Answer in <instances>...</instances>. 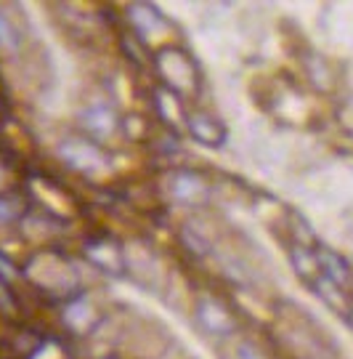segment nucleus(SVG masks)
<instances>
[{
	"mask_svg": "<svg viewBox=\"0 0 353 359\" xmlns=\"http://www.w3.org/2000/svg\"><path fill=\"white\" fill-rule=\"evenodd\" d=\"M157 67L165 80V88L181 93V90H194L197 86V69L191 65L189 56H184L176 48H167L157 56Z\"/></svg>",
	"mask_w": 353,
	"mask_h": 359,
	"instance_id": "nucleus-1",
	"label": "nucleus"
},
{
	"mask_svg": "<svg viewBox=\"0 0 353 359\" xmlns=\"http://www.w3.org/2000/svg\"><path fill=\"white\" fill-rule=\"evenodd\" d=\"M197 322H200V327L205 333L218 335V338L231 335L234 327H237L234 314L221 301H215V298H200L197 301Z\"/></svg>",
	"mask_w": 353,
	"mask_h": 359,
	"instance_id": "nucleus-2",
	"label": "nucleus"
},
{
	"mask_svg": "<svg viewBox=\"0 0 353 359\" xmlns=\"http://www.w3.org/2000/svg\"><path fill=\"white\" fill-rule=\"evenodd\" d=\"M59 154L67 165L83 170V173H93L106 165V154L90 142H64L59 147Z\"/></svg>",
	"mask_w": 353,
	"mask_h": 359,
	"instance_id": "nucleus-3",
	"label": "nucleus"
},
{
	"mask_svg": "<svg viewBox=\"0 0 353 359\" xmlns=\"http://www.w3.org/2000/svg\"><path fill=\"white\" fill-rule=\"evenodd\" d=\"M167 192L181 205H200V203H205V197H207V184L197 173L178 170L167 181Z\"/></svg>",
	"mask_w": 353,
	"mask_h": 359,
	"instance_id": "nucleus-4",
	"label": "nucleus"
},
{
	"mask_svg": "<svg viewBox=\"0 0 353 359\" xmlns=\"http://www.w3.org/2000/svg\"><path fill=\"white\" fill-rule=\"evenodd\" d=\"M186 130L194 142L205 144V147H223L226 144V128L223 123L210 112H191L186 117Z\"/></svg>",
	"mask_w": 353,
	"mask_h": 359,
	"instance_id": "nucleus-5",
	"label": "nucleus"
},
{
	"mask_svg": "<svg viewBox=\"0 0 353 359\" xmlns=\"http://www.w3.org/2000/svg\"><path fill=\"white\" fill-rule=\"evenodd\" d=\"M85 256L104 274H120L125 269V258L120 253V248L114 243H106V240H93L85 245Z\"/></svg>",
	"mask_w": 353,
	"mask_h": 359,
	"instance_id": "nucleus-6",
	"label": "nucleus"
},
{
	"mask_svg": "<svg viewBox=\"0 0 353 359\" xmlns=\"http://www.w3.org/2000/svg\"><path fill=\"white\" fill-rule=\"evenodd\" d=\"M80 123H83V128L88 130V133L99 136V139H106L117 128V117H114V112L106 104H90V107H85L83 115H80Z\"/></svg>",
	"mask_w": 353,
	"mask_h": 359,
	"instance_id": "nucleus-7",
	"label": "nucleus"
},
{
	"mask_svg": "<svg viewBox=\"0 0 353 359\" xmlns=\"http://www.w3.org/2000/svg\"><path fill=\"white\" fill-rule=\"evenodd\" d=\"M316 258H319L321 274H324L332 285H338V287L345 290L348 283H351V266H348V261H345L340 253L329 250V248H319V250H316Z\"/></svg>",
	"mask_w": 353,
	"mask_h": 359,
	"instance_id": "nucleus-8",
	"label": "nucleus"
},
{
	"mask_svg": "<svg viewBox=\"0 0 353 359\" xmlns=\"http://www.w3.org/2000/svg\"><path fill=\"white\" fill-rule=\"evenodd\" d=\"M154 107H157V115H160L162 123L173 126V128L186 126V117L189 115H184V107H181L178 93H173V90H167L162 86L160 90H154Z\"/></svg>",
	"mask_w": 353,
	"mask_h": 359,
	"instance_id": "nucleus-9",
	"label": "nucleus"
},
{
	"mask_svg": "<svg viewBox=\"0 0 353 359\" xmlns=\"http://www.w3.org/2000/svg\"><path fill=\"white\" fill-rule=\"evenodd\" d=\"M290 264L292 269L300 274L305 283L311 285L321 277V269H319V258H316V250H311L308 245H292L290 248Z\"/></svg>",
	"mask_w": 353,
	"mask_h": 359,
	"instance_id": "nucleus-10",
	"label": "nucleus"
},
{
	"mask_svg": "<svg viewBox=\"0 0 353 359\" xmlns=\"http://www.w3.org/2000/svg\"><path fill=\"white\" fill-rule=\"evenodd\" d=\"M130 19H133V25H136V29H139L141 35H154V32H160L165 27L162 16H160V11H154L151 6H146V3H139V6H130Z\"/></svg>",
	"mask_w": 353,
	"mask_h": 359,
	"instance_id": "nucleus-11",
	"label": "nucleus"
},
{
	"mask_svg": "<svg viewBox=\"0 0 353 359\" xmlns=\"http://www.w3.org/2000/svg\"><path fill=\"white\" fill-rule=\"evenodd\" d=\"M22 48V29L13 25L8 13H0V51L16 53Z\"/></svg>",
	"mask_w": 353,
	"mask_h": 359,
	"instance_id": "nucleus-12",
	"label": "nucleus"
},
{
	"mask_svg": "<svg viewBox=\"0 0 353 359\" xmlns=\"http://www.w3.org/2000/svg\"><path fill=\"white\" fill-rule=\"evenodd\" d=\"M181 240H184V245L189 248L194 256H205V253L210 250L207 240H205V237H200L197 231H191V229H184V231H181Z\"/></svg>",
	"mask_w": 353,
	"mask_h": 359,
	"instance_id": "nucleus-13",
	"label": "nucleus"
},
{
	"mask_svg": "<svg viewBox=\"0 0 353 359\" xmlns=\"http://www.w3.org/2000/svg\"><path fill=\"white\" fill-rule=\"evenodd\" d=\"M234 359H265V357L255 344H250V341H240V344L234 346Z\"/></svg>",
	"mask_w": 353,
	"mask_h": 359,
	"instance_id": "nucleus-14",
	"label": "nucleus"
},
{
	"mask_svg": "<svg viewBox=\"0 0 353 359\" xmlns=\"http://www.w3.org/2000/svg\"><path fill=\"white\" fill-rule=\"evenodd\" d=\"M22 213V208L13 203L11 197H0V224H8V221H16V216Z\"/></svg>",
	"mask_w": 353,
	"mask_h": 359,
	"instance_id": "nucleus-15",
	"label": "nucleus"
},
{
	"mask_svg": "<svg viewBox=\"0 0 353 359\" xmlns=\"http://www.w3.org/2000/svg\"><path fill=\"white\" fill-rule=\"evenodd\" d=\"M342 317H345V322H348V325H351V330H353V306H348V311H345V314H342Z\"/></svg>",
	"mask_w": 353,
	"mask_h": 359,
	"instance_id": "nucleus-16",
	"label": "nucleus"
}]
</instances>
